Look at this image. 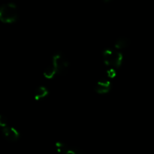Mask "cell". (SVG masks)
Here are the masks:
<instances>
[{"label": "cell", "instance_id": "cell-1", "mask_svg": "<svg viewBox=\"0 0 154 154\" xmlns=\"http://www.w3.org/2000/svg\"><path fill=\"white\" fill-rule=\"evenodd\" d=\"M19 17L17 7L13 2H7L3 4L0 8V20L5 23H11L15 22Z\"/></svg>", "mask_w": 154, "mask_h": 154}, {"label": "cell", "instance_id": "cell-2", "mask_svg": "<svg viewBox=\"0 0 154 154\" xmlns=\"http://www.w3.org/2000/svg\"><path fill=\"white\" fill-rule=\"evenodd\" d=\"M102 57L105 64L112 69L120 67L123 62V54L117 50L112 48H107L102 51Z\"/></svg>", "mask_w": 154, "mask_h": 154}, {"label": "cell", "instance_id": "cell-3", "mask_svg": "<svg viewBox=\"0 0 154 154\" xmlns=\"http://www.w3.org/2000/svg\"><path fill=\"white\" fill-rule=\"evenodd\" d=\"M51 62L55 66L57 71V74L64 72L69 66V62L61 53H57V54H54Z\"/></svg>", "mask_w": 154, "mask_h": 154}, {"label": "cell", "instance_id": "cell-4", "mask_svg": "<svg viewBox=\"0 0 154 154\" xmlns=\"http://www.w3.org/2000/svg\"><path fill=\"white\" fill-rule=\"evenodd\" d=\"M2 134L5 138L9 141H16L20 137V133L15 128L6 126L2 128Z\"/></svg>", "mask_w": 154, "mask_h": 154}, {"label": "cell", "instance_id": "cell-5", "mask_svg": "<svg viewBox=\"0 0 154 154\" xmlns=\"http://www.w3.org/2000/svg\"><path fill=\"white\" fill-rule=\"evenodd\" d=\"M111 87V84L109 80L102 78L96 83V86H95V90L96 93H99V94H105V93L109 92Z\"/></svg>", "mask_w": 154, "mask_h": 154}, {"label": "cell", "instance_id": "cell-6", "mask_svg": "<svg viewBox=\"0 0 154 154\" xmlns=\"http://www.w3.org/2000/svg\"><path fill=\"white\" fill-rule=\"evenodd\" d=\"M57 74V69H56L55 66L54 65V63L51 62V64L45 69L44 71V76L45 77L48 79H51V78H54L56 75Z\"/></svg>", "mask_w": 154, "mask_h": 154}, {"label": "cell", "instance_id": "cell-7", "mask_svg": "<svg viewBox=\"0 0 154 154\" xmlns=\"http://www.w3.org/2000/svg\"><path fill=\"white\" fill-rule=\"evenodd\" d=\"M48 95V89L45 87H44V86H40V87H37V89L35 90V99L36 100H39V99H42L43 98H45Z\"/></svg>", "mask_w": 154, "mask_h": 154}, {"label": "cell", "instance_id": "cell-8", "mask_svg": "<svg viewBox=\"0 0 154 154\" xmlns=\"http://www.w3.org/2000/svg\"><path fill=\"white\" fill-rule=\"evenodd\" d=\"M129 40L128 38L124 37H121L119 38L115 42V45H114V47L116 48V49H123V48H126L129 45Z\"/></svg>", "mask_w": 154, "mask_h": 154}, {"label": "cell", "instance_id": "cell-9", "mask_svg": "<svg viewBox=\"0 0 154 154\" xmlns=\"http://www.w3.org/2000/svg\"><path fill=\"white\" fill-rule=\"evenodd\" d=\"M56 147H57V150H58V152L62 153H64L65 150L67 149L66 146H65V144H63L62 142H57V144H56Z\"/></svg>", "mask_w": 154, "mask_h": 154}, {"label": "cell", "instance_id": "cell-10", "mask_svg": "<svg viewBox=\"0 0 154 154\" xmlns=\"http://www.w3.org/2000/svg\"><path fill=\"white\" fill-rule=\"evenodd\" d=\"M107 75L108 77L110 78H114V77L117 75V72H116L115 69H112V68H110L108 71H107Z\"/></svg>", "mask_w": 154, "mask_h": 154}, {"label": "cell", "instance_id": "cell-11", "mask_svg": "<svg viewBox=\"0 0 154 154\" xmlns=\"http://www.w3.org/2000/svg\"><path fill=\"white\" fill-rule=\"evenodd\" d=\"M0 125L2 126V127L4 128L6 127L7 126V120H6V118L4 117V116H0Z\"/></svg>", "mask_w": 154, "mask_h": 154}, {"label": "cell", "instance_id": "cell-12", "mask_svg": "<svg viewBox=\"0 0 154 154\" xmlns=\"http://www.w3.org/2000/svg\"><path fill=\"white\" fill-rule=\"evenodd\" d=\"M63 154H81L78 151L75 150H72V149H66Z\"/></svg>", "mask_w": 154, "mask_h": 154}]
</instances>
